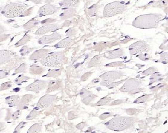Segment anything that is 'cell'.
<instances>
[{"mask_svg":"<svg viewBox=\"0 0 168 133\" xmlns=\"http://www.w3.org/2000/svg\"><path fill=\"white\" fill-rule=\"evenodd\" d=\"M161 18L162 15L158 14L140 15L134 20L132 25L141 29L156 28Z\"/></svg>","mask_w":168,"mask_h":133,"instance_id":"1","label":"cell"},{"mask_svg":"<svg viewBox=\"0 0 168 133\" xmlns=\"http://www.w3.org/2000/svg\"><path fill=\"white\" fill-rule=\"evenodd\" d=\"M135 119L133 117H116L105 123L106 126L110 130L123 131L134 125Z\"/></svg>","mask_w":168,"mask_h":133,"instance_id":"2","label":"cell"},{"mask_svg":"<svg viewBox=\"0 0 168 133\" xmlns=\"http://www.w3.org/2000/svg\"><path fill=\"white\" fill-rule=\"evenodd\" d=\"M28 7V5L25 4L11 3L3 8L1 13L5 17L8 18L17 17L21 16Z\"/></svg>","mask_w":168,"mask_h":133,"instance_id":"3","label":"cell"},{"mask_svg":"<svg viewBox=\"0 0 168 133\" xmlns=\"http://www.w3.org/2000/svg\"><path fill=\"white\" fill-rule=\"evenodd\" d=\"M64 58L63 52H53L41 60V64L46 67H57L60 66Z\"/></svg>","mask_w":168,"mask_h":133,"instance_id":"4","label":"cell"},{"mask_svg":"<svg viewBox=\"0 0 168 133\" xmlns=\"http://www.w3.org/2000/svg\"><path fill=\"white\" fill-rule=\"evenodd\" d=\"M127 9V7L123 3L119 2L110 3L107 5L103 10V16L105 17H112L123 13Z\"/></svg>","mask_w":168,"mask_h":133,"instance_id":"5","label":"cell"},{"mask_svg":"<svg viewBox=\"0 0 168 133\" xmlns=\"http://www.w3.org/2000/svg\"><path fill=\"white\" fill-rule=\"evenodd\" d=\"M141 82L136 79H130L127 80L120 90L124 92H129L132 94H135L140 92Z\"/></svg>","mask_w":168,"mask_h":133,"instance_id":"6","label":"cell"},{"mask_svg":"<svg viewBox=\"0 0 168 133\" xmlns=\"http://www.w3.org/2000/svg\"><path fill=\"white\" fill-rule=\"evenodd\" d=\"M123 75V73L121 72L117 71H109L105 72L100 76L101 79L100 84L107 86L115 80L120 79Z\"/></svg>","mask_w":168,"mask_h":133,"instance_id":"7","label":"cell"},{"mask_svg":"<svg viewBox=\"0 0 168 133\" xmlns=\"http://www.w3.org/2000/svg\"><path fill=\"white\" fill-rule=\"evenodd\" d=\"M130 54L131 55H136L140 54L142 52H149L150 48L148 44L143 41H138L134 43L129 48Z\"/></svg>","mask_w":168,"mask_h":133,"instance_id":"8","label":"cell"},{"mask_svg":"<svg viewBox=\"0 0 168 133\" xmlns=\"http://www.w3.org/2000/svg\"><path fill=\"white\" fill-rule=\"evenodd\" d=\"M56 98V95H45L39 100L36 107L39 109L47 108L54 103Z\"/></svg>","mask_w":168,"mask_h":133,"instance_id":"9","label":"cell"},{"mask_svg":"<svg viewBox=\"0 0 168 133\" xmlns=\"http://www.w3.org/2000/svg\"><path fill=\"white\" fill-rule=\"evenodd\" d=\"M59 10V7L55 5L47 4L41 7L38 11L39 16H44L46 15H52L57 13Z\"/></svg>","mask_w":168,"mask_h":133,"instance_id":"10","label":"cell"},{"mask_svg":"<svg viewBox=\"0 0 168 133\" xmlns=\"http://www.w3.org/2000/svg\"><path fill=\"white\" fill-rule=\"evenodd\" d=\"M48 82L44 80H36L25 88V90L28 91L39 92L45 89L48 86Z\"/></svg>","mask_w":168,"mask_h":133,"instance_id":"11","label":"cell"},{"mask_svg":"<svg viewBox=\"0 0 168 133\" xmlns=\"http://www.w3.org/2000/svg\"><path fill=\"white\" fill-rule=\"evenodd\" d=\"M34 98V95H24L21 98H20L19 102L16 105V109L19 110H23L28 109L30 103L32 101Z\"/></svg>","mask_w":168,"mask_h":133,"instance_id":"12","label":"cell"},{"mask_svg":"<svg viewBox=\"0 0 168 133\" xmlns=\"http://www.w3.org/2000/svg\"><path fill=\"white\" fill-rule=\"evenodd\" d=\"M62 38V36L61 35L58 34L57 33H54L52 34L45 35L41 37V38L39 39L38 42L41 45H45V44L53 43L54 41L59 40Z\"/></svg>","mask_w":168,"mask_h":133,"instance_id":"13","label":"cell"},{"mask_svg":"<svg viewBox=\"0 0 168 133\" xmlns=\"http://www.w3.org/2000/svg\"><path fill=\"white\" fill-rule=\"evenodd\" d=\"M58 29H59V27L56 24H47L39 28L36 32L35 33V35H36L37 36H41L45 34L48 32H55Z\"/></svg>","mask_w":168,"mask_h":133,"instance_id":"14","label":"cell"},{"mask_svg":"<svg viewBox=\"0 0 168 133\" xmlns=\"http://www.w3.org/2000/svg\"><path fill=\"white\" fill-rule=\"evenodd\" d=\"M48 52L49 50L46 49L37 50L30 55L29 59L32 60H42L48 54Z\"/></svg>","mask_w":168,"mask_h":133,"instance_id":"15","label":"cell"},{"mask_svg":"<svg viewBox=\"0 0 168 133\" xmlns=\"http://www.w3.org/2000/svg\"><path fill=\"white\" fill-rule=\"evenodd\" d=\"M124 54L125 53L123 49L119 48L107 52L106 54V57L109 59H114L116 58L123 57L124 56Z\"/></svg>","mask_w":168,"mask_h":133,"instance_id":"16","label":"cell"},{"mask_svg":"<svg viewBox=\"0 0 168 133\" xmlns=\"http://www.w3.org/2000/svg\"><path fill=\"white\" fill-rule=\"evenodd\" d=\"M62 86V81L59 80H51L48 82V89L46 91L47 93H49L55 91L57 90Z\"/></svg>","mask_w":168,"mask_h":133,"instance_id":"17","label":"cell"},{"mask_svg":"<svg viewBox=\"0 0 168 133\" xmlns=\"http://www.w3.org/2000/svg\"><path fill=\"white\" fill-rule=\"evenodd\" d=\"M10 52L7 50H0V65L7 64L11 59Z\"/></svg>","mask_w":168,"mask_h":133,"instance_id":"18","label":"cell"},{"mask_svg":"<svg viewBox=\"0 0 168 133\" xmlns=\"http://www.w3.org/2000/svg\"><path fill=\"white\" fill-rule=\"evenodd\" d=\"M20 100V97L19 95H14L7 97L5 100V102L10 106H14L18 104Z\"/></svg>","mask_w":168,"mask_h":133,"instance_id":"19","label":"cell"},{"mask_svg":"<svg viewBox=\"0 0 168 133\" xmlns=\"http://www.w3.org/2000/svg\"><path fill=\"white\" fill-rule=\"evenodd\" d=\"M80 3V1L77 0H69V1H62L59 3L60 7L64 8H73L77 7Z\"/></svg>","mask_w":168,"mask_h":133,"instance_id":"20","label":"cell"},{"mask_svg":"<svg viewBox=\"0 0 168 133\" xmlns=\"http://www.w3.org/2000/svg\"><path fill=\"white\" fill-rule=\"evenodd\" d=\"M76 12L75 9L74 8H64L60 14L62 19H66L73 16Z\"/></svg>","mask_w":168,"mask_h":133,"instance_id":"21","label":"cell"},{"mask_svg":"<svg viewBox=\"0 0 168 133\" xmlns=\"http://www.w3.org/2000/svg\"><path fill=\"white\" fill-rule=\"evenodd\" d=\"M45 71V69L43 67L36 65H32L29 68V72L33 75H40Z\"/></svg>","mask_w":168,"mask_h":133,"instance_id":"22","label":"cell"},{"mask_svg":"<svg viewBox=\"0 0 168 133\" xmlns=\"http://www.w3.org/2000/svg\"><path fill=\"white\" fill-rule=\"evenodd\" d=\"M72 41L73 40L70 37H67L54 45V47L56 48H64L69 46L71 44Z\"/></svg>","mask_w":168,"mask_h":133,"instance_id":"23","label":"cell"},{"mask_svg":"<svg viewBox=\"0 0 168 133\" xmlns=\"http://www.w3.org/2000/svg\"><path fill=\"white\" fill-rule=\"evenodd\" d=\"M22 58H20V57H19L18 56H17V58L16 57H14V58L12 59H10V61L8 62V65L7 66V68H9V69H13L15 67H16L17 66L18 64H19V63L21 62H22Z\"/></svg>","mask_w":168,"mask_h":133,"instance_id":"24","label":"cell"},{"mask_svg":"<svg viewBox=\"0 0 168 133\" xmlns=\"http://www.w3.org/2000/svg\"><path fill=\"white\" fill-rule=\"evenodd\" d=\"M38 24H39L38 20H37L35 18H33V19H30V21L27 22L26 24H24L23 27L25 30H29L35 28V27H36L37 25H38Z\"/></svg>","mask_w":168,"mask_h":133,"instance_id":"25","label":"cell"},{"mask_svg":"<svg viewBox=\"0 0 168 133\" xmlns=\"http://www.w3.org/2000/svg\"><path fill=\"white\" fill-rule=\"evenodd\" d=\"M31 38H32V36L28 34L25 35L21 39H20L19 41H17V43L15 44V47H18L24 45L26 43L30 41Z\"/></svg>","mask_w":168,"mask_h":133,"instance_id":"26","label":"cell"},{"mask_svg":"<svg viewBox=\"0 0 168 133\" xmlns=\"http://www.w3.org/2000/svg\"><path fill=\"white\" fill-rule=\"evenodd\" d=\"M40 114V109L37 107H35L34 109L29 113L26 117V120H32L36 118L37 116Z\"/></svg>","mask_w":168,"mask_h":133,"instance_id":"27","label":"cell"},{"mask_svg":"<svg viewBox=\"0 0 168 133\" xmlns=\"http://www.w3.org/2000/svg\"><path fill=\"white\" fill-rule=\"evenodd\" d=\"M101 64V57L99 56H96L91 59L88 64L89 68L99 66Z\"/></svg>","mask_w":168,"mask_h":133,"instance_id":"28","label":"cell"},{"mask_svg":"<svg viewBox=\"0 0 168 133\" xmlns=\"http://www.w3.org/2000/svg\"><path fill=\"white\" fill-rule=\"evenodd\" d=\"M42 129V125L39 123L34 124L28 129L26 133H39L41 132Z\"/></svg>","mask_w":168,"mask_h":133,"instance_id":"29","label":"cell"},{"mask_svg":"<svg viewBox=\"0 0 168 133\" xmlns=\"http://www.w3.org/2000/svg\"><path fill=\"white\" fill-rule=\"evenodd\" d=\"M27 68L28 65L26 63L22 64L19 67H17V68L15 69V71L14 72L12 75H14L19 73H26L27 72Z\"/></svg>","mask_w":168,"mask_h":133,"instance_id":"30","label":"cell"},{"mask_svg":"<svg viewBox=\"0 0 168 133\" xmlns=\"http://www.w3.org/2000/svg\"><path fill=\"white\" fill-rule=\"evenodd\" d=\"M30 79V78L28 77L25 76L23 75H20L14 80V82L17 85H20L23 83L28 81V80Z\"/></svg>","mask_w":168,"mask_h":133,"instance_id":"31","label":"cell"},{"mask_svg":"<svg viewBox=\"0 0 168 133\" xmlns=\"http://www.w3.org/2000/svg\"><path fill=\"white\" fill-rule=\"evenodd\" d=\"M61 71L60 69H53V70H50L48 72V73L45 75H44V77H56L60 75Z\"/></svg>","mask_w":168,"mask_h":133,"instance_id":"32","label":"cell"},{"mask_svg":"<svg viewBox=\"0 0 168 133\" xmlns=\"http://www.w3.org/2000/svg\"><path fill=\"white\" fill-rule=\"evenodd\" d=\"M150 80V82L149 85H151V84L155 82H157L161 80H162V75L159 73H153L151 75Z\"/></svg>","mask_w":168,"mask_h":133,"instance_id":"33","label":"cell"},{"mask_svg":"<svg viewBox=\"0 0 168 133\" xmlns=\"http://www.w3.org/2000/svg\"><path fill=\"white\" fill-rule=\"evenodd\" d=\"M151 95H142L141 97L138 98V99H136L135 101H134V103H144L146 101H148L149 99H150Z\"/></svg>","mask_w":168,"mask_h":133,"instance_id":"34","label":"cell"},{"mask_svg":"<svg viewBox=\"0 0 168 133\" xmlns=\"http://www.w3.org/2000/svg\"><path fill=\"white\" fill-rule=\"evenodd\" d=\"M98 9V5L96 4L91 6L88 9V14L90 16H94L97 14Z\"/></svg>","mask_w":168,"mask_h":133,"instance_id":"35","label":"cell"},{"mask_svg":"<svg viewBox=\"0 0 168 133\" xmlns=\"http://www.w3.org/2000/svg\"><path fill=\"white\" fill-rule=\"evenodd\" d=\"M33 50V48L29 47L28 46H24L19 50V52H20V54L21 55V56H24L29 54V53H30Z\"/></svg>","mask_w":168,"mask_h":133,"instance_id":"36","label":"cell"},{"mask_svg":"<svg viewBox=\"0 0 168 133\" xmlns=\"http://www.w3.org/2000/svg\"><path fill=\"white\" fill-rule=\"evenodd\" d=\"M111 101V98L108 97H104L103 98L100 99L97 103V106H100V105H106L107 103H109Z\"/></svg>","mask_w":168,"mask_h":133,"instance_id":"37","label":"cell"},{"mask_svg":"<svg viewBox=\"0 0 168 133\" xmlns=\"http://www.w3.org/2000/svg\"><path fill=\"white\" fill-rule=\"evenodd\" d=\"M93 93L90 92L89 91H88L86 89H83L80 92V96L81 97L82 99H85L87 97H88L89 95H92Z\"/></svg>","mask_w":168,"mask_h":133,"instance_id":"38","label":"cell"},{"mask_svg":"<svg viewBox=\"0 0 168 133\" xmlns=\"http://www.w3.org/2000/svg\"><path fill=\"white\" fill-rule=\"evenodd\" d=\"M12 82L8 81L4 82L0 86V91L6 90L9 89L10 88L12 87Z\"/></svg>","mask_w":168,"mask_h":133,"instance_id":"39","label":"cell"},{"mask_svg":"<svg viewBox=\"0 0 168 133\" xmlns=\"http://www.w3.org/2000/svg\"><path fill=\"white\" fill-rule=\"evenodd\" d=\"M26 124H27L26 122H21L15 128L14 131L13 132V133H20V132L22 130V129H23L24 127L25 126Z\"/></svg>","mask_w":168,"mask_h":133,"instance_id":"40","label":"cell"},{"mask_svg":"<svg viewBox=\"0 0 168 133\" xmlns=\"http://www.w3.org/2000/svg\"><path fill=\"white\" fill-rule=\"evenodd\" d=\"M157 71V69H155L154 67L149 68L148 69L146 70L145 71L142 72V75H152L153 73H155Z\"/></svg>","mask_w":168,"mask_h":133,"instance_id":"41","label":"cell"},{"mask_svg":"<svg viewBox=\"0 0 168 133\" xmlns=\"http://www.w3.org/2000/svg\"><path fill=\"white\" fill-rule=\"evenodd\" d=\"M137 57L138 58H139V59H140L141 60H143L144 61H148V60H150L151 59V57L147 54H142V53H140V54H139L138 55H137Z\"/></svg>","mask_w":168,"mask_h":133,"instance_id":"42","label":"cell"},{"mask_svg":"<svg viewBox=\"0 0 168 133\" xmlns=\"http://www.w3.org/2000/svg\"><path fill=\"white\" fill-rule=\"evenodd\" d=\"M22 114V112L21 110H17L16 111L14 112L13 114L11 115V117L13 119V120H16L17 119L19 118L21 115Z\"/></svg>","mask_w":168,"mask_h":133,"instance_id":"43","label":"cell"},{"mask_svg":"<svg viewBox=\"0 0 168 133\" xmlns=\"http://www.w3.org/2000/svg\"><path fill=\"white\" fill-rule=\"evenodd\" d=\"M124 81H125V80H123L118 82H113L112 83H111L109 85H108L107 87L109 89L116 88V86H119V84H120L121 83H123V82Z\"/></svg>","mask_w":168,"mask_h":133,"instance_id":"44","label":"cell"},{"mask_svg":"<svg viewBox=\"0 0 168 133\" xmlns=\"http://www.w3.org/2000/svg\"><path fill=\"white\" fill-rule=\"evenodd\" d=\"M33 9H34V7H33L30 8V9H28V10H26L25 11H24V13L22 14L21 16L23 17V16H28V15H30V14L32 13Z\"/></svg>","mask_w":168,"mask_h":133,"instance_id":"45","label":"cell"},{"mask_svg":"<svg viewBox=\"0 0 168 133\" xmlns=\"http://www.w3.org/2000/svg\"><path fill=\"white\" fill-rule=\"evenodd\" d=\"M123 63L121 61H119V62H112V63H110V64H106V66H123Z\"/></svg>","mask_w":168,"mask_h":133,"instance_id":"46","label":"cell"},{"mask_svg":"<svg viewBox=\"0 0 168 133\" xmlns=\"http://www.w3.org/2000/svg\"><path fill=\"white\" fill-rule=\"evenodd\" d=\"M56 21V19H53V18H48V19H45L43 21H41V24L47 25V24H52V23Z\"/></svg>","mask_w":168,"mask_h":133,"instance_id":"47","label":"cell"},{"mask_svg":"<svg viewBox=\"0 0 168 133\" xmlns=\"http://www.w3.org/2000/svg\"><path fill=\"white\" fill-rule=\"evenodd\" d=\"M9 75V72H7L5 70H0V79H4L5 78L7 77V76Z\"/></svg>","mask_w":168,"mask_h":133,"instance_id":"48","label":"cell"},{"mask_svg":"<svg viewBox=\"0 0 168 133\" xmlns=\"http://www.w3.org/2000/svg\"><path fill=\"white\" fill-rule=\"evenodd\" d=\"M112 115V114L111 113H109V112H106V113H103V114L100 115V118L101 120H105L107 118H108L109 117H110V116Z\"/></svg>","mask_w":168,"mask_h":133,"instance_id":"49","label":"cell"},{"mask_svg":"<svg viewBox=\"0 0 168 133\" xmlns=\"http://www.w3.org/2000/svg\"><path fill=\"white\" fill-rule=\"evenodd\" d=\"M10 36V34H1L0 35V43L7 41L9 38Z\"/></svg>","mask_w":168,"mask_h":133,"instance_id":"50","label":"cell"},{"mask_svg":"<svg viewBox=\"0 0 168 133\" xmlns=\"http://www.w3.org/2000/svg\"><path fill=\"white\" fill-rule=\"evenodd\" d=\"M161 57V60L162 61L166 62V64L168 62V53H163L160 56Z\"/></svg>","mask_w":168,"mask_h":133,"instance_id":"51","label":"cell"},{"mask_svg":"<svg viewBox=\"0 0 168 133\" xmlns=\"http://www.w3.org/2000/svg\"><path fill=\"white\" fill-rule=\"evenodd\" d=\"M75 34V32L73 28H70L66 31V35L68 36V37L73 36Z\"/></svg>","mask_w":168,"mask_h":133,"instance_id":"52","label":"cell"},{"mask_svg":"<svg viewBox=\"0 0 168 133\" xmlns=\"http://www.w3.org/2000/svg\"><path fill=\"white\" fill-rule=\"evenodd\" d=\"M127 113L129 115H132V114H136L137 113H138L139 110L137 109H128L126 110Z\"/></svg>","mask_w":168,"mask_h":133,"instance_id":"53","label":"cell"},{"mask_svg":"<svg viewBox=\"0 0 168 133\" xmlns=\"http://www.w3.org/2000/svg\"><path fill=\"white\" fill-rule=\"evenodd\" d=\"M91 73H89V72H87V73H85V75H83L82 76V78H81V80L82 81H85V80H86L89 77V76L91 75Z\"/></svg>","mask_w":168,"mask_h":133,"instance_id":"54","label":"cell"},{"mask_svg":"<svg viewBox=\"0 0 168 133\" xmlns=\"http://www.w3.org/2000/svg\"><path fill=\"white\" fill-rule=\"evenodd\" d=\"M85 126H86L85 123L84 122H82L79 124H78L76 127H77L78 129H83V128H84V127Z\"/></svg>","mask_w":168,"mask_h":133,"instance_id":"55","label":"cell"},{"mask_svg":"<svg viewBox=\"0 0 168 133\" xmlns=\"http://www.w3.org/2000/svg\"><path fill=\"white\" fill-rule=\"evenodd\" d=\"M123 100H116L114 101V102H113L111 104V105H115V104H121V103H123Z\"/></svg>","mask_w":168,"mask_h":133,"instance_id":"56","label":"cell"},{"mask_svg":"<svg viewBox=\"0 0 168 133\" xmlns=\"http://www.w3.org/2000/svg\"><path fill=\"white\" fill-rule=\"evenodd\" d=\"M6 29L4 27L0 25V35L3 34L4 33L6 32Z\"/></svg>","mask_w":168,"mask_h":133,"instance_id":"57","label":"cell"},{"mask_svg":"<svg viewBox=\"0 0 168 133\" xmlns=\"http://www.w3.org/2000/svg\"><path fill=\"white\" fill-rule=\"evenodd\" d=\"M71 21H65V22L63 23V24H62V26H63V27L68 26L71 24Z\"/></svg>","mask_w":168,"mask_h":133,"instance_id":"58","label":"cell"},{"mask_svg":"<svg viewBox=\"0 0 168 133\" xmlns=\"http://www.w3.org/2000/svg\"><path fill=\"white\" fill-rule=\"evenodd\" d=\"M85 133H96V132L94 131H93V129H89L88 130L85 132Z\"/></svg>","mask_w":168,"mask_h":133,"instance_id":"59","label":"cell"},{"mask_svg":"<svg viewBox=\"0 0 168 133\" xmlns=\"http://www.w3.org/2000/svg\"><path fill=\"white\" fill-rule=\"evenodd\" d=\"M5 127L4 123L0 122V130L3 129Z\"/></svg>","mask_w":168,"mask_h":133,"instance_id":"60","label":"cell"},{"mask_svg":"<svg viewBox=\"0 0 168 133\" xmlns=\"http://www.w3.org/2000/svg\"><path fill=\"white\" fill-rule=\"evenodd\" d=\"M32 2L36 4H39L42 2V1H32Z\"/></svg>","mask_w":168,"mask_h":133,"instance_id":"61","label":"cell"},{"mask_svg":"<svg viewBox=\"0 0 168 133\" xmlns=\"http://www.w3.org/2000/svg\"><path fill=\"white\" fill-rule=\"evenodd\" d=\"M3 115V113L2 111L1 110H0V120L2 118Z\"/></svg>","mask_w":168,"mask_h":133,"instance_id":"62","label":"cell"},{"mask_svg":"<svg viewBox=\"0 0 168 133\" xmlns=\"http://www.w3.org/2000/svg\"><path fill=\"white\" fill-rule=\"evenodd\" d=\"M166 133H168V132H167Z\"/></svg>","mask_w":168,"mask_h":133,"instance_id":"63","label":"cell"}]
</instances>
